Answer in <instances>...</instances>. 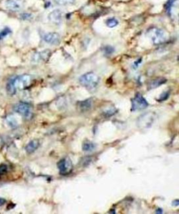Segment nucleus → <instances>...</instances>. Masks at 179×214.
Masks as SVG:
<instances>
[{
    "instance_id": "obj_2",
    "label": "nucleus",
    "mask_w": 179,
    "mask_h": 214,
    "mask_svg": "<svg viewBox=\"0 0 179 214\" xmlns=\"http://www.w3.org/2000/svg\"><path fill=\"white\" fill-rule=\"evenodd\" d=\"M148 37L155 45L162 44L168 39V34L162 29L157 27H151L146 32Z\"/></svg>"
},
{
    "instance_id": "obj_24",
    "label": "nucleus",
    "mask_w": 179,
    "mask_h": 214,
    "mask_svg": "<svg viewBox=\"0 0 179 214\" xmlns=\"http://www.w3.org/2000/svg\"><path fill=\"white\" fill-rule=\"evenodd\" d=\"M141 63V58H138L136 61H135L133 63V68H137L138 67V65H140V63Z\"/></svg>"
},
{
    "instance_id": "obj_16",
    "label": "nucleus",
    "mask_w": 179,
    "mask_h": 214,
    "mask_svg": "<svg viewBox=\"0 0 179 214\" xmlns=\"http://www.w3.org/2000/svg\"><path fill=\"white\" fill-rule=\"evenodd\" d=\"M95 144L90 141H86L83 144V150L85 152H91L95 149Z\"/></svg>"
},
{
    "instance_id": "obj_12",
    "label": "nucleus",
    "mask_w": 179,
    "mask_h": 214,
    "mask_svg": "<svg viewBox=\"0 0 179 214\" xmlns=\"http://www.w3.org/2000/svg\"><path fill=\"white\" fill-rule=\"evenodd\" d=\"M167 82V79L164 77H159V78H156L155 79L151 81L148 84V88L149 90L151 89H154L159 86H160L161 85L164 84V83Z\"/></svg>"
},
{
    "instance_id": "obj_7",
    "label": "nucleus",
    "mask_w": 179,
    "mask_h": 214,
    "mask_svg": "<svg viewBox=\"0 0 179 214\" xmlns=\"http://www.w3.org/2000/svg\"><path fill=\"white\" fill-rule=\"evenodd\" d=\"M57 167L61 174L67 175L69 174L73 169V164L69 157H65L58 162Z\"/></svg>"
},
{
    "instance_id": "obj_25",
    "label": "nucleus",
    "mask_w": 179,
    "mask_h": 214,
    "mask_svg": "<svg viewBox=\"0 0 179 214\" xmlns=\"http://www.w3.org/2000/svg\"><path fill=\"white\" fill-rule=\"evenodd\" d=\"M172 205L175 206V207H178V206L179 205L178 199H176V200H174L173 202V203H172Z\"/></svg>"
},
{
    "instance_id": "obj_26",
    "label": "nucleus",
    "mask_w": 179,
    "mask_h": 214,
    "mask_svg": "<svg viewBox=\"0 0 179 214\" xmlns=\"http://www.w3.org/2000/svg\"><path fill=\"white\" fill-rule=\"evenodd\" d=\"M6 202L5 199H3V198H0V205H2Z\"/></svg>"
},
{
    "instance_id": "obj_13",
    "label": "nucleus",
    "mask_w": 179,
    "mask_h": 214,
    "mask_svg": "<svg viewBox=\"0 0 179 214\" xmlns=\"http://www.w3.org/2000/svg\"><path fill=\"white\" fill-rule=\"evenodd\" d=\"M39 147V142L37 140H33L27 145L25 147V150L27 153L31 154L35 152Z\"/></svg>"
},
{
    "instance_id": "obj_27",
    "label": "nucleus",
    "mask_w": 179,
    "mask_h": 214,
    "mask_svg": "<svg viewBox=\"0 0 179 214\" xmlns=\"http://www.w3.org/2000/svg\"><path fill=\"white\" fill-rule=\"evenodd\" d=\"M162 212H163V211H162L161 209H158L156 211V213H162Z\"/></svg>"
},
{
    "instance_id": "obj_8",
    "label": "nucleus",
    "mask_w": 179,
    "mask_h": 214,
    "mask_svg": "<svg viewBox=\"0 0 179 214\" xmlns=\"http://www.w3.org/2000/svg\"><path fill=\"white\" fill-rule=\"evenodd\" d=\"M43 41L51 45H57L60 42V35L57 33H48L43 35Z\"/></svg>"
},
{
    "instance_id": "obj_21",
    "label": "nucleus",
    "mask_w": 179,
    "mask_h": 214,
    "mask_svg": "<svg viewBox=\"0 0 179 214\" xmlns=\"http://www.w3.org/2000/svg\"><path fill=\"white\" fill-rule=\"evenodd\" d=\"M90 162H91V157H85L83 159V162H81V163H82V164H83V166H85L89 164Z\"/></svg>"
},
{
    "instance_id": "obj_1",
    "label": "nucleus",
    "mask_w": 179,
    "mask_h": 214,
    "mask_svg": "<svg viewBox=\"0 0 179 214\" xmlns=\"http://www.w3.org/2000/svg\"><path fill=\"white\" fill-rule=\"evenodd\" d=\"M31 76L29 75H23L16 77L9 82L6 86V90L9 95L13 96L16 93L18 89L22 90L27 88L31 83Z\"/></svg>"
},
{
    "instance_id": "obj_20",
    "label": "nucleus",
    "mask_w": 179,
    "mask_h": 214,
    "mask_svg": "<svg viewBox=\"0 0 179 214\" xmlns=\"http://www.w3.org/2000/svg\"><path fill=\"white\" fill-rule=\"evenodd\" d=\"M8 171V166L6 164L0 165V176L4 175Z\"/></svg>"
},
{
    "instance_id": "obj_11",
    "label": "nucleus",
    "mask_w": 179,
    "mask_h": 214,
    "mask_svg": "<svg viewBox=\"0 0 179 214\" xmlns=\"http://www.w3.org/2000/svg\"><path fill=\"white\" fill-rule=\"evenodd\" d=\"M5 6L9 10L18 11L22 9V4L20 0H6Z\"/></svg>"
},
{
    "instance_id": "obj_14",
    "label": "nucleus",
    "mask_w": 179,
    "mask_h": 214,
    "mask_svg": "<svg viewBox=\"0 0 179 214\" xmlns=\"http://www.w3.org/2000/svg\"><path fill=\"white\" fill-rule=\"evenodd\" d=\"M92 105H93V102L91 99L85 100V101L78 103V107L82 112H86L89 110L92 107Z\"/></svg>"
},
{
    "instance_id": "obj_9",
    "label": "nucleus",
    "mask_w": 179,
    "mask_h": 214,
    "mask_svg": "<svg viewBox=\"0 0 179 214\" xmlns=\"http://www.w3.org/2000/svg\"><path fill=\"white\" fill-rule=\"evenodd\" d=\"M62 11L59 9H55L51 11L48 15V20L55 25H59L62 21Z\"/></svg>"
},
{
    "instance_id": "obj_23",
    "label": "nucleus",
    "mask_w": 179,
    "mask_h": 214,
    "mask_svg": "<svg viewBox=\"0 0 179 214\" xmlns=\"http://www.w3.org/2000/svg\"><path fill=\"white\" fill-rule=\"evenodd\" d=\"M169 93L168 92V91H167V92H164L163 94L161 95L160 98L158 99V101H165V100H167L169 98Z\"/></svg>"
},
{
    "instance_id": "obj_15",
    "label": "nucleus",
    "mask_w": 179,
    "mask_h": 214,
    "mask_svg": "<svg viewBox=\"0 0 179 214\" xmlns=\"http://www.w3.org/2000/svg\"><path fill=\"white\" fill-rule=\"evenodd\" d=\"M8 125L11 128H14L18 126V122L16 117L14 115H10L8 116L6 119Z\"/></svg>"
},
{
    "instance_id": "obj_4",
    "label": "nucleus",
    "mask_w": 179,
    "mask_h": 214,
    "mask_svg": "<svg viewBox=\"0 0 179 214\" xmlns=\"http://www.w3.org/2000/svg\"><path fill=\"white\" fill-rule=\"evenodd\" d=\"M155 119V114L154 112H146L138 117L136 122L137 126L140 129H148L152 126Z\"/></svg>"
},
{
    "instance_id": "obj_17",
    "label": "nucleus",
    "mask_w": 179,
    "mask_h": 214,
    "mask_svg": "<svg viewBox=\"0 0 179 214\" xmlns=\"http://www.w3.org/2000/svg\"><path fill=\"white\" fill-rule=\"evenodd\" d=\"M119 22L116 18H109L106 20V25L108 28H113L118 25Z\"/></svg>"
},
{
    "instance_id": "obj_10",
    "label": "nucleus",
    "mask_w": 179,
    "mask_h": 214,
    "mask_svg": "<svg viewBox=\"0 0 179 214\" xmlns=\"http://www.w3.org/2000/svg\"><path fill=\"white\" fill-rule=\"evenodd\" d=\"M51 54V51L48 49L36 52L32 56V61L34 63H40L42 62V61H46L48 60Z\"/></svg>"
},
{
    "instance_id": "obj_19",
    "label": "nucleus",
    "mask_w": 179,
    "mask_h": 214,
    "mask_svg": "<svg viewBox=\"0 0 179 214\" xmlns=\"http://www.w3.org/2000/svg\"><path fill=\"white\" fill-rule=\"evenodd\" d=\"M103 51H104V54H105V55L109 56L113 54L114 51H115V49H114V48L112 47V46H106L105 47H104Z\"/></svg>"
},
{
    "instance_id": "obj_6",
    "label": "nucleus",
    "mask_w": 179,
    "mask_h": 214,
    "mask_svg": "<svg viewBox=\"0 0 179 214\" xmlns=\"http://www.w3.org/2000/svg\"><path fill=\"white\" fill-rule=\"evenodd\" d=\"M14 110L25 118H30L32 115V107L30 105L27 103L21 102L16 104L14 106Z\"/></svg>"
},
{
    "instance_id": "obj_18",
    "label": "nucleus",
    "mask_w": 179,
    "mask_h": 214,
    "mask_svg": "<svg viewBox=\"0 0 179 214\" xmlns=\"http://www.w3.org/2000/svg\"><path fill=\"white\" fill-rule=\"evenodd\" d=\"M57 4L59 5H69V4H72L74 3L75 0H54Z\"/></svg>"
},
{
    "instance_id": "obj_3",
    "label": "nucleus",
    "mask_w": 179,
    "mask_h": 214,
    "mask_svg": "<svg viewBox=\"0 0 179 214\" xmlns=\"http://www.w3.org/2000/svg\"><path fill=\"white\" fill-rule=\"evenodd\" d=\"M99 82V77L94 72H87L79 78V83L88 89H93Z\"/></svg>"
},
{
    "instance_id": "obj_5",
    "label": "nucleus",
    "mask_w": 179,
    "mask_h": 214,
    "mask_svg": "<svg viewBox=\"0 0 179 214\" xmlns=\"http://www.w3.org/2000/svg\"><path fill=\"white\" fill-rule=\"evenodd\" d=\"M148 105L147 101L140 93H136L132 100V111L144 110L148 107Z\"/></svg>"
},
{
    "instance_id": "obj_22",
    "label": "nucleus",
    "mask_w": 179,
    "mask_h": 214,
    "mask_svg": "<svg viewBox=\"0 0 179 214\" xmlns=\"http://www.w3.org/2000/svg\"><path fill=\"white\" fill-rule=\"evenodd\" d=\"M10 33H11V30H9V28H6V30H4V31L1 32V33H0V39H2V38L5 37L7 36V35H9V34Z\"/></svg>"
}]
</instances>
